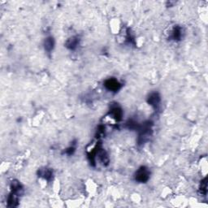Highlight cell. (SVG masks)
<instances>
[{"instance_id": "cell-4", "label": "cell", "mask_w": 208, "mask_h": 208, "mask_svg": "<svg viewBox=\"0 0 208 208\" xmlns=\"http://www.w3.org/2000/svg\"><path fill=\"white\" fill-rule=\"evenodd\" d=\"M53 45H54V41L52 38H47L45 41V49L46 51H51L53 48Z\"/></svg>"}, {"instance_id": "cell-5", "label": "cell", "mask_w": 208, "mask_h": 208, "mask_svg": "<svg viewBox=\"0 0 208 208\" xmlns=\"http://www.w3.org/2000/svg\"><path fill=\"white\" fill-rule=\"evenodd\" d=\"M68 47L71 48V49H73L74 47H76V45H77V39L75 38V37H72L71 39H69L68 41Z\"/></svg>"}, {"instance_id": "cell-1", "label": "cell", "mask_w": 208, "mask_h": 208, "mask_svg": "<svg viewBox=\"0 0 208 208\" xmlns=\"http://www.w3.org/2000/svg\"><path fill=\"white\" fill-rule=\"evenodd\" d=\"M149 178V172L146 168H142L137 171L136 174V180L140 182H145Z\"/></svg>"}, {"instance_id": "cell-2", "label": "cell", "mask_w": 208, "mask_h": 208, "mask_svg": "<svg viewBox=\"0 0 208 208\" xmlns=\"http://www.w3.org/2000/svg\"><path fill=\"white\" fill-rule=\"evenodd\" d=\"M105 86L107 87L109 90L116 91V90H118L120 88V83L115 79H109L106 81Z\"/></svg>"}, {"instance_id": "cell-3", "label": "cell", "mask_w": 208, "mask_h": 208, "mask_svg": "<svg viewBox=\"0 0 208 208\" xmlns=\"http://www.w3.org/2000/svg\"><path fill=\"white\" fill-rule=\"evenodd\" d=\"M160 99H159V97L158 95L157 94H153L150 95V98H149V102L150 105H154V106H156L158 103L159 102Z\"/></svg>"}]
</instances>
